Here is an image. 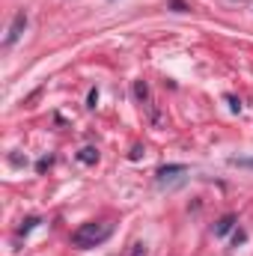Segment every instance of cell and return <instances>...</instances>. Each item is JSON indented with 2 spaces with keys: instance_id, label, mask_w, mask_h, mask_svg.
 <instances>
[{
  "instance_id": "6da1fadb",
  "label": "cell",
  "mask_w": 253,
  "mask_h": 256,
  "mask_svg": "<svg viewBox=\"0 0 253 256\" xmlns=\"http://www.w3.org/2000/svg\"><path fill=\"white\" fill-rule=\"evenodd\" d=\"M110 236H114V224H108V220H90V224H80L72 232V244L80 248V250H90V248L104 244Z\"/></svg>"
},
{
  "instance_id": "7a4b0ae2",
  "label": "cell",
  "mask_w": 253,
  "mask_h": 256,
  "mask_svg": "<svg viewBox=\"0 0 253 256\" xmlns=\"http://www.w3.org/2000/svg\"><path fill=\"white\" fill-rule=\"evenodd\" d=\"M24 27H27V12H18L15 18H12V27H9V33H6V39H3V45L6 48H12L18 39H21V33H24Z\"/></svg>"
},
{
  "instance_id": "3957f363",
  "label": "cell",
  "mask_w": 253,
  "mask_h": 256,
  "mask_svg": "<svg viewBox=\"0 0 253 256\" xmlns=\"http://www.w3.org/2000/svg\"><path fill=\"white\" fill-rule=\"evenodd\" d=\"M182 173H188V167L185 164H164V167H158V182L164 185V182H170V179H179Z\"/></svg>"
},
{
  "instance_id": "277c9868",
  "label": "cell",
  "mask_w": 253,
  "mask_h": 256,
  "mask_svg": "<svg viewBox=\"0 0 253 256\" xmlns=\"http://www.w3.org/2000/svg\"><path fill=\"white\" fill-rule=\"evenodd\" d=\"M232 224H236V214H224V218L214 224V236H226V232L232 230Z\"/></svg>"
},
{
  "instance_id": "5b68a950",
  "label": "cell",
  "mask_w": 253,
  "mask_h": 256,
  "mask_svg": "<svg viewBox=\"0 0 253 256\" xmlns=\"http://www.w3.org/2000/svg\"><path fill=\"white\" fill-rule=\"evenodd\" d=\"M78 161H80V164H96V161H98V149H92V146L80 149V152H78Z\"/></svg>"
},
{
  "instance_id": "8992f818",
  "label": "cell",
  "mask_w": 253,
  "mask_h": 256,
  "mask_svg": "<svg viewBox=\"0 0 253 256\" xmlns=\"http://www.w3.org/2000/svg\"><path fill=\"white\" fill-rule=\"evenodd\" d=\"M134 96H137L140 102H149V86H146V80H137V84H134Z\"/></svg>"
},
{
  "instance_id": "52a82bcc",
  "label": "cell",
  "mask_w": 253,
  "mask_h": 256,
  "mask_svg": "<svg viewBox=\"0 0 253 256\" xmlns=\"http://www.w3.org/2000/svg\"><path fill=\"white\" fill-rule=\"evenodd\" d=\"M36 224H39V218H27V220L21 224V230H18V232H21V236H27V232H30V230L36 226Z\"/></svg>"
},
{
  "instance_id": "ba28073f",
  "label": "cell",
  "mask_w": 253,
  "mask_h": 256,
  "mask_svg": "<svg viewBox=\"0 0 253 256\" xmlns=\"http://www.w3.org/2000/svg\"><path fill=\"white\" fill-rule=\"evenodd\" d=\"M230 164H236V167H250L253 170V158H230Z\"/></svg>"
},
{
  "instance_id": "9c48e42d",
  "label": "cell",
  "mask_w": 253,
  "mask_h": 256,
  "mask_svg": "<svg viewBox=\"0 0 253 256\" xmlns=\"http://www.w3.org/2000/svg\"><path fill=\"white\" fill-rule=\"evenodd\" d=\"M131 256H146V244H134V250H131Z\"/></svg>"
},
{
  "instance_id": "30bf717a",
  "label": "cell",
  "mask_w": 253,
  "mask_h": 256,
  "mask_svg": "<svg viewBox=\"0 0 253 256\" xmlns=\"http://www.w3.org/2000/svg\"><path fill=\"white\" fill-rule=\"evenodd\" d=\"M86 102H90V108H96V102H98V92H96V90H90V98H86Z\"/></svg>"
},
{
  "instance_id": "8fae6325",
  "label": "cell",
  "mask_w": 253,
  "mask_h": 256,
  "mask_svg": "<svg viewBox=\"0 0 253 256\" xmlns=\"http://www.w3.org/2000/svg\"><path fill=\"white\" fill-rule=\"evenodd\" d=\"M226 102H230V108H232V110H238V108H242V104H238V98H232V96H226Z\"/></svg>"
}]
</instances>
